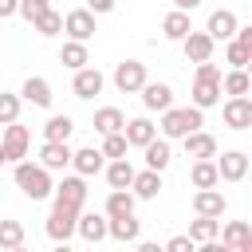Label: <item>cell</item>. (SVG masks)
Listing matches in <instances>:
<instances>
[{
  "instance_id": "cell-1",
  "label": "cell",
  "mask_w": 252,
  "mask_h": 252,
  "mask_svg": "<svg viewBox=\"0 0 252 252\" xmlns=\"http://www.w3.org/2000/svg\"><path fill=\"white\" fill-rule=\"evenodd\" d=\"M12 181H16V189H20L24 197H32V201H43V197H51V189H55V181H51V169H43L39 161H28V158H20V161H16V169H12Z\"/></svg>"
},
{
  "instance_id": "cell-2",
  "label": "cell",
  "mask_w": 252,
  "mask_h": 252,
  "mask_svg": "<svg viewBox=\"0 0 252 252\" xmlns=\"http://www.w3.org/2000/svg\"><path fill=\"white\" fill-rule=\"evenodd\" d=\"M217 102H220V67L213 59H205V63H197V75H193V106L209 110Z\"/></svg>"
},
{
  "instance_id": "cell-3",
  "label": "cell",
  "mask_w": 252,
  "mask_h": 252,
  "mask_svg": "<svg viewBox=\"0 0 252 252\" xmlns=\"http://www.w3.org/2000/svg\"><path fill=\"white\" fill-rule=\"evenodd\" d=\"M205 126V110L201 106H165L161 110V138H185L189 130Z\"/></svg>"
},
{
  "instance_id": "cell-4",
  "label": "cell",
  "mask_w": 252,
  "mask_h": 252,
  "mask_svg": "<svg viewBox=\"0 0 252 252\" xmlns=\"http://www.w3.org/2000/svg\"><path fill=\"white\" fill-rule=\"evenodd\" d=\"M51 197H55V205L59 209H83L87 205V177H79V173H71V177H63L55 189H51Z\"/></svg>"
},
{
  "instance_id": "cell-5",
  "label": "cell",
  "mask_w": 252,
  "mask_h": 252,
  "mask_svg": "<svg viewBox=\"0 0 252 252\" xmlns=\"http://www.w3.org/2000/svg\"><path fill=\"white\" fill-rule=\"evenodd\" d=\"M220 118L228 130H248L252 126V98L248 94H228V102L220 106Z\"/></svg>"
},
{
  "instance_id": "cell-6",
  "label": "cell",
  "mask_w": 252,
  "mask_h": 252,
  "mask_svg": "<svg viewBox=\"0 0 252 252\" xmlns=\"http://www.w3.org/2000/svg\"><path fill=\"white\" fill-rule=\"evenodd\" d=\"M28 146H32L28 126H20V118H16V122H8V126H4V138H0L4 158H8V161H20V158H28Z\"/></svg>"
},
{
  "instance_id": "cell-7",
  "label": "cell",
  "mask_w": 252,
  "mask_h": 252,
  "mask_svg": "<svg viewBox=\"0 0 252 252\" xmlns=\"http://www.w3.org/2000/svg\"><path fill=\"white\" fill-rule=\"evenodd\" d=\"M142 83H146V63H138V59H122V63L114 67V87H118L122 94H138Z\"/></svg>"
},
{
  "instance_id": "cell-8",
  "label": "cell",
  "mask_w": 252,
  "mask_h": 252,
  "mask_svg": "<svg viewBox=\"0 0 252 252\" xmlns=\"http://www.w3.org/2000/svg\"><path fill=\"white\" fill-rule=\"evenodd\" d=\"M75 220H79V213H75V209H59V205H55L43 228H47V236H51L55 244H67V240L75 236Z\"/></svg>"
},
{
  "instance_id": "cell-9",
  "label": "cell",
  "mask_w": 252,
  "mask_h": 252,
  "mask_svg": "<svg viewBox=\"0 0 252 252\" xmlns=\"http://www.w3.org/2000/svg\"><path fill=\"white\" fill-rule=\"evenodd\" d=\"M63 32H67L71 39H83V43L94 39V32H98V28H94V12H91V8H75V12H67V16H63Z\"/></svg>"
},
{
  "instance_id": "cell-10",
  "label": "cell",
  "mask_w": 252,
  "mask_h": 252,
  "mask_svg": "<svg viewBox=\"0 0 252 252\" xmlns=\"http://www.w3.org/2000/svg\"><path fill=\"white\" fill-rule=\"evenodd\" d=\"M213 47H217V39L209 35V32H185V39H181V51H185V59L189 63H205V59H213Z\"/></svg>"
},
{
  "instance_id": "cell-11",
  "label": "cell",
  "mask_w": 252,
  "mask_h": 252,
  "mask_svg": "<svg viewBox=\"0 0 252 252\" xmlns=\"http://www.w3.org/2000/svg\"><path fill=\"white\" fill-rule=\"evenodd\" d=\"M106 236L118 240V244H138V236H142V220H138L134 213H126V217H106Z\"/></svg>"
},
{
  "instance_id": "cell-12",
  "label": "cell",
  "mask_w": 252,
  "mask_h": 252,
  "mask_svg": "<svg viewBox=\"0 0 252 252\" xmlns=\"http://www.w3.org/2000/svg\"><path fill=\"white\" fill-rule=\"evenodd\" d=\"M102 87H106V79H102V71H98V67H79V71H75V79H71L75 98H94V94H102Z\"/></svg>"
},
{
  "instance_id": "cell-13",
  "label": "cell",
  "mask_w": 252,
  "mask_h": 252,
  "mask_svg": "<svg viewBox=\"0 0 252 252\" xmlns=\"http://www.w3.org/2000/svg\"><path fill=\"white\" fill-rule=\"evenodd\" d=\"M224 209H228V201H224V193H220L217 185L193 193V213H197V217H224Z\"/></svg>"
},
{
  "instance_id": "cell-14",
  "label": "cell",
  "mask_w": 252,
  "mask_h": 252,
  "mask_svg": "<svg viewBox=\"0 0 252 252\" xmlns=\"http://www.w3.org/2000/svg\"><path fill=\"white\" fill-rule=\"evenodd\" d=\"M138 94H142V106H146V110H158V114H161L165 106H173V87H169V83H150V79H146Z\"/></svg>"
},
{
  "instance_id": "cell-15",
  "label": "cell",
  "mask_w": 252,
  "mask_h": 252,
  "mask_svg": "<svg viewBox=\"0 0 252 252\" xmlns=\"http://www.w3.org/2000/svg\"><path fill=\"white\" fill-rule=\"evenodd\" d=\"M39 165L51 169V173H63L71 165V146L67 142H43L39 146Z\"/></svg>"
},
{
  "instance_id": "cell-16",
  "label": "cell",
  "mask_w": 252,
  "mask_h": 252,
  "mask_svg": "<svg viewBox=\"0 0 252 252\" xmlns=\"http://www.w3.org/2000/svg\"><path fill=\"white\" fill-rule=\"evenodd\" d=\"M71 165H75V173H79V177H94V173H102L106 158H102V150L83 146V150H71Z\"/></svg>"
},
{
  "instance_id": "cell-17",
  "label": "cell",
  "mask_w": 252,
  "mask_h": 252,
  "mask_svg": "<svg viewBox=\"0 0 252 252\" xmlns=\"http://www.w3.org/2000/svg\"><path fill=\"white\" fill-rule=\"evenodd\" d=\"M217 173H220V181H244L248 177V154H240V150H228V154H220V161H217Z\"/></svg>"
},
{
  "instance_id": "cell-18",
  "label": "cell",
  "mask_w": 252,
  "mask_h": 252,
  "mask_svg": "<svg viewBox=\"0 0 252 252\" xmlns=\"http://www.w3.org/2000/svg\"><path fill=\"white\" fill-rule=\"evenodd\" d=\"M75 232H79L87 244H98V240H106V213H83V209H79Z\"/></svg>"
},
{
  "instance_id": "cell-19",
  "label": "cell",
  "mask_w": 252,
  "mask_h": 252,
  "mask_svg": "<svg viewBox=\"0 0 252 252\" xmlns=\"http://www.w3.org/2000/svg\"><path fill=\"white\" fill-rule=\"evenodd\" d=\"M217 236H220V244L228 252H252V228L244 220H228L224 232H217Z\"/></svg>"
},
{
  "instance_id": "cell-20",
  "label": "cell",
  "mask_w": 252,
  "mask_h": 252,
  "mask_svg": "<svg viewBox=\"0 0 252 252\" xmlns=\"http://www.w3.org/2000/svg\"><path fill=\"white\" fill-rule=\"evenodd\" d=\"M20 94H24V102H32V106H51V83L43 79V75H28L24 79V87H20Z\"/></svg>"
},
{
  "instance_id": "cell-21",
  "label": "cell",
  "mask_w": 252,
  "mask_h": 252,
  "mask_svg": "<svg viewBox=\"0 0 252 252\" xmlns=\"http://www.w3.org/2000/svg\"><path fill=\"white\" fill-rule=\"evenodd\" d=\"M181 146H185V158H217V138L205 130H189Z\"/></svg>"
},
{
  "instance_id": "cell-22",
  "label": "cell",
  "mask_w": 252,
  "mask_h": 252,
  "mask_svg": "<svg viewBox=\"0 0 252 252\" xmlns=\"http://www.w3.org/2000/svg\"><path fill=\"white\" fill-rule=\"evenodd\" d=\"M189 181H193V189H213V185H220L217 161H213V158H193V165H189Z\"/></svg>"
},
{
  "instance_id": "cell-23",
  "label": "cell",
  "mask_w": 252,
  "mask_h": 252,
  "mask_svg": "<svg viewBox=\"0 0 252 252\" xmlns=\"http://www.w3.org/2000/svg\"><path fill=\"white\" fill-rule=\"evenodd\" d=\"M142 154H146V165H150V169H158V173H161V169H165V165L173 161L169 138H158V134H154V138H150V142L142 146Z\"/></svg>"
},
{
  "instance_id": "cell-24",
  "label": "cell",
  "mask_w": 252,
  "mask_h": 252,
  "mask_svg": "<svg viewBox=\"0 0 252 252\" xmlns=\"http://www.w3.org/2000/svg\"><path fill=\"white\" fill-rule=\"evenodd\" d=\"M130 189H134V197H142V201H154V197L161 193V173H158V169H150V165H146L142 173L134 169V181H130Z\"/></svg>"
},
{
  "instance_id": "cell-25",
  "label": "cell",
  "mask_w": 252,
  "mask_h": 252,
  "mask_svg": "<svg viewBox=\"0 0 252 252\" xmlns=\"http://www.w3.org/2000/svg\"><path fill=\"white\" fill-rule=\"evenodd\" d=\"M236 12H228V8H217L213 16H209V24H205V32L213 35V39H232V32H236Z\"/></svg>"
},
{
  "instance_id": "cell-26",
  "label": "cell",
  "mask_w": 252,
  "mask_h": 252,
  "mask_svg": "<svg viewBox=\"0 0 252 252\" xmlns=\"http://www.w3.org/2000/svg\"><path fill=\"white\" fill-rule=\"evenodd\" d=\"M122 134H126V146H146L154 134H158V126L150 122V118H130V122H122Z\"/></svg>"
},
{
  "instance_id": "cell-27",
  "label": "cell",
  "mask_w": 252,
  "mask_h": 252,
  "mask_svg": "<svg viewBox=\"0 0 252 252\" xmlns=\"http://www.w3.org/2000/svg\"><path fill=\"white\" fill-rule=\"evenodd\" d=\"M102 173H106L110 189H130V181H134V165L126 158H110V165H102Z\"/></svg>"
},
{
  "instance_id": "cell-28",
  "label": "cell",
  "mask_w": 252,
  "mask_h": 252,
  "mask_svg": "<svg viewBox=\"0 0 252 252\" xmlns=\"http://www.w3.org/2000/svg\"><path fill=\"white\" fill-rule=\"evenodd\" d=\"M193 24H189V12H181V8H173V12H165V20H161V35L165 39H185V32H189Z\"/></svg>"
},
{
  "instance_id": "cell-29",
  "label": "cell",
  "mask_w": 252,
  "mask_h": 252,
  "mask_svg": "<svg viewBox=\"0 0 252 252\" xmlns=\"http://www.w3.org/2000/svg\"><path fill=\"white\" fill-rule=\"evenodd\" d=\"M217 232H220V217H197V220H189V240L193 244H205V240H217Z\"/></svg>"
},
{
  "instance_id": "cell-30",
  "label": "cell",
  "mask_w": 252,
  "mask_h": 252,
  "mask_svg": "<svg viewBox=\"0 0 252 252\" xmlns=\"http://www.w3.org/2000/svg\"><path fill=\"white\" fill-rule=\"evenodd\" d=\"M134 201H138V197H134L130 189H110L102 213H106V217H126V213H134Z\"/></svg>"
},
{
  "instance_id": "cell-31",
  "label": "cell",
  "mask_w": 252,
  "mask_h": 252,
  "mask_svg": "<svg viewBox=\"0 0 252 252\" xmlns=\"http://www.w3.org/2000/svg\"><path fill=\"white\" fill-rule=\"evenodd\" d=\"M59 63L71 67V71L87 67V43H83V39H67V43L59 47Z\"/></svg>"
},
{
  "instance_id": "cell-32",
  "label": "cell",
  "mask_w": 252,
  "mask_h": 252,
  "mask_svg": "<svg viewBox=\"0 0 252 252\" xmlns=\"http://www.w3.org/2000/svg\"><path fill=\"white\" fill-rule=\"evenodd\" d=\"M71 130H75V122H71L67 114H51V118L43 122V142H67Z\"/></svg>"
},
{
  "instance_id": "cell-33",
  "label": "cell",
  "mask_w": 252,
  "mask_h": 252,
  "mask_svg": "<svg viewBox=\"0 0 252 252\" xmlns=\"http://www.w3.org/2000/svg\"><path fill=\"white\" fill-rule=\"evenodd\" d=\"M122 122H126V114H122L118 106L94 110V130H98V134H114V130H122Z\"/></svg>"
},
{
  "instance_id": "cell-34",
  "label": "cell",
  "mask_w": 252,
  "mask_h": 252,
  "mask_svg": "<svg viewBox=\"0 0 252 252\" xmlns=\"http://www.w3.org/2000/svg\"><path fill=\"white\" fill-rule=\"evenodd\" d=\"M220 91H224V94H248V91H252L248 71H244V67H232V71L220 79Z\"/></svg>"
},
{
  "instance_id": "cell-35",
  "label": "cell",
  "mask_w": 252,
  "mask_h": 252,
  "mask_svg": "<svg viewBox=\"0 0 252 252\" xmlns=\"http://www.w3.org/2000/svg\"><path fill=\"white\" fill-rule=\"evenodd\" d=\"M24 224L20 220H0V248H24Z\"/></svg>"
},
{
  "instance_id": "cell-36",
  "label": "cell",
  "mask_w": 252,
  "mask_h": 252,
  "mask_svg": "<svg viewBox=\"0 0 252 252\" xmlns=\"http://www.w3.org/2000/svg\"><path fill=\"white\" fill-rule=\"evenodd\" d=\"M32 28H35L39 35H59V32H63V16H59L55 8H47L43 16H35V20H32Z\"/></svg>"
},
{
  "instance_id": "cell-37",
  "label": "cell",
  "mask_w": 252,
  "mask_h": 252,
  "mask_svg": "<svg viewBox=\"0 0 252 252\" xmlns=\"http://www.w3.org/2000/svg\"><path fill=\"white\" fill-rule=\"evenodd\" d=\"M20 94H12V91H0V126H8V122H16L20 118Z\"/></svg>"
},
{
  "instance_id": "cell-38",
  "label": "cell",
  "mask_w": 252,
  "mask_h": 252,
  "mask_svg": "<svg viewBox=\"0 0 252 252\" xmlns=\"http://www.w3.org/2000/svg\"><path fill=\"white\" fill-rule=\"evenodd\" d=\"M224 59H228L232 67H248V63H252V47H248V43H240V39H228Z\"/></svg>"
},
{
  "instance_id": "cell-39",
  "label": "cell",
  "mask_w": 252,
  "mask_h": 252,
  "mask_svg": "<svg viewBox=\"0 0 252 252\" xmlns=\"http://www.w3.org/2000/svg\"><path fill=\"white\" fill-rule=\"evenodd\" d=\"M126 134L114 130V134H102V158H126Z\"/></svg>"
},
{
  "instance_id": "cell-40",
  "label": "cell",
  "mask_w": 252,
  "mask_h": 252,
  "mask_svg": "<svg viewBox=\"0 0 252 252\" xmlns=\"http://www.w3.org/2000/svg\"><path fill=\"white\" fill-rule=\"evenodd\" d=\"M47 8H51V0H20V8H16V16H24V20L32 24V20H35V16H43Z\"/></svg>"
},
{
  "instance_id": "cell-41",
  "label": "cell",
  "mask_w": 252,
  "mask_h": 252,
  "mask_svg": "<svg viewBox=\"0 0 252 252\" xmlns=\"http://www.w3.org/2000/svg\"><path fill=\"white\" fill-rule=\"evenodd\" d=\"M165 248H169V252H193V248H197V244H193V240H189V236H173V240H169V244H165Z\"/></svg>"
},
{
  "instance_id": "cell-42",
  "label": "cell",
  "mask_w": 252,
  "mask_h": 252,
  "mask_svg": "<svg viewBox=\"0 0 252 252\" xmlns=\"http://www.w3.org/2000/svg\"><path fill=\"white\" fill-rule=\"evenodd\" d=\"M16 8H20V0H0V20H12Z\"/></svg>"
},
{
  "instance_id": "cell-43",
  "label": "cell",
  "mask_w": 252,
  "mask_h": 252,
  "mask_svg": "<svg viewBox=\"0 0 252 252\" xmlns=\"http://www.w3.org/2000/svg\"><path fill=\"white\" fill-rule=\"evenodd\" d=\"M87 8H91V12H110L114 0H87Z\"/></svg>"
},
{
  "instance_id": "cell-44",
  "label": "cell",
  "mask_w": 252,
  "mask_h": 252,
  "mask_svg": "<svg viewBox=\"0 0 252 252\" xmlns=\"http://www.w3.org/2000/svg\"><path fill=\"white\" fill-rule=\"evenodd\" d=\"M173 8H181V12H193V8H201V0H173Z\"/></svg>"
},
{
  "instance_id": "cell-45",
  "label": "cell",
  "mask_w": 252,
  "mask_h": 252,
  "mask_svg": "<svg viewBox=\"0 0 252 252\" xmlns=\"http://www.w3.org/2000/svg\"><path fill=\"white\" fill-rule=\"evenodd\" d=\"M0 165H8V158H4V150H0Z\"/></svg>"
}]
</instances>
